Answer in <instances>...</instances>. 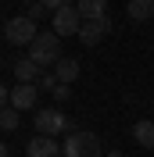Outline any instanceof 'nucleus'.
<instances>
[{
    "label": "nucleus",
    "instance_id": "11",
    "mask_svg": "<svg viewBox=\"0 0 154 157\" xmlns=\"http://www.w3.org/2000/svg\"><path fill=\"white\" fill-rule=\"evenodd\" d=\"M75 7H79V14H83V21H93V18H104L107 0H79Z\"/></svg>",
    "mask_w": 154,
    "mask_h": 157
},
{
    "label": "nucleus",
    "instance_id": "16",
    "mask_svg": "<svg viewBox=\"0 0 154 157\" xmlns=\"http://www.w3.org/2000/svg\"><path fill=\"white\" fill-rule=\"evenodd\" d=\"M47 14H50V11H47V4H43V0H36V4L29 7V18H32V21H43Z\"/></svg>",
    "mask_w": 154,
    "mask_h": 157
},
{
    "label": "nucleus",
    "instance_id": "8",
    "mask_svg": "<svg viewBox=\"0 0 154 157\" xmlns=\"http://www.w3.org/2000/svg\"><path fill=\"white\" fill-rule=\"evenodd\" d=\"M25 157H61V147L54 143V136H32L25 143Z\"/></svg>",
    "mask_w": 154,
    "mask_h": 157
},
{
    "label": "nucleus",
    "instance_id": "1",
    "mask_svg": "<svg viewBox=\"0 0 154 157\" xmlns=\"http://www.w3.org/2000/svg\"><path fill=\"white\" fill-rule=\"evenodd\" d=\"M29 57L36 61L39 68H54L61 61V36L58 32H39L32 39V47H29Z\"/></svg>",
    "mask_w": 154,
    "mask_h": 157
},
{
    "label": "nucleus",
    "instance_id": "5",
    "mask_svg": "<svg viewBox=\"0 0 154 157\" xmlns=\"http://www.w3.org/2000/svg\"><path fill=\"white\" fill-rule=\"evenodd\" d=\"M79 29H83V14H79L75 4H68V7H61L58 14H54V32H58L61 39L65 36H79Z\"/></svg>",
    "mask_w": 154,
    "mask_h": 157
},
{
    "label": "nucleus",
    "instance_id": "17",
    "mask_svg": "<svg viewBox=\"0 0 154 157\" xmlns=\"http://www.w3.org/2000/svg\"><path fill=\"white\" fill-rule=\"evenodd\" d=\"M54 100H58V104L72 100V86H58V89H54Z\"/></svg>",
    "mask_w": 154,
    "mask_h": 157
},
{
    "label": "nucleus",
    "instance_id": "15",
    "mask_svg": "<svg viewBox=\"0 0 154 157\" xmlns=\"http://www.w3.org/2000/svg\"><path fill=\"white\" fill-rule=\"evenodd\" d=\"M36 86H39V89H50V93H54V89H58L61 82H58V75H54V71H43V75H39V82H36Z\"/></svg>",
    "mask_w": 154,
    "mask_h": 157
},
{
    "label": "nucleus",
    "instance_id": "14",
    "mask_svg": "<svg viewBox=\"0 0 154 157\" xmlns=\"http://www.w3.org/2000/svg\"><path fill=\"white\" fill-rule=\"evenodd\" d=\"M18 121H22V111H14V107H4V111H0V128H4V132H14Z\"/></svg>",
    "mask_w": 154,
    "mask_h": 157
},
{
    "label": "nucleus",
    "instance_id": "19",
    "mask_svg": "<svg viewBox=\"0 0 154 157\" xmlns=\"http://www.w3.org/2000/svg\"><path fill=\"white\" fill-rule=\"evenodd\" d=\"M0 157H14V154H11V147H0Z\"/></svg>",
    "mask_w": 154,
    "mask_h": 157
},
{
    "label": "nucleus",
    "instance_id": "2",
    "mask_svg": "<svg viewBox=\"0 0 154 157\" xmlns=\"http://www.w3.org/2000/svg\"><path fill=\"white\" fill-rule=\"evenodd\" d=\"M36 36H39V29H36V21H32L29 14H18V18L4 21V39L14 43V47H32Z\"/></svg>",
    "mask_w": 154,
    "mask_h": 157
},
{
    "label": "nucleus",
    "instance_id": "6",
    "mask_svg": "<svg viewBox=\"0 0 154 157\" xmlns=\"http://www.w3.org/2000/svg\"><path fill=\"white\" fill-rule=\"evenodd\" d=\"M36 104H39V86L18 82V86L7 93V104H4V107H14V111H32Z\"/></svg>",
    "mask_w": 154,
    "mask_h": 157
},
{
    "label": "nucleus",
    "instance_id": "4",
    "mask_svg": "<svg viewBox=\"0 0 154 157\" xmlns=\"http://www.w3.org/2000/svg\"><path fill=\"white\" fill-rule=\"evenodd\" d=\"M58 132H75L72 128V118L54 111V107L36 111V136H58Z\"/></svg>",
    "mask_w": 154,
    "mask_h": 157
},
{
    "label": "nucleus",
    "instance_id": "10",
    "mask_svg": "<svg viewBox=\"0 0 154 157\" xmlns=\"http://www.w3.org/2000/svg\"><path fill=\"white\" fill-rule=\"evenodd\" d=\"M50 71L58 75V82H61V86H72V82L79 78V61H72V57H61V61H58V64H54Z\"/></svg>",
    "mask_w": 154,
    "mask_h": 157
},
{
    "label": "nucleus",
    "instance_id": "20",
    "mask_svg": "<svg viewBox=\"0 0 154 157\" xmlns=\"http://www.w3.org/2000/svg\"><path fill=\"white\" fill-rule=\"evenodd\" d=\"M107 157H122V154H118V150H107Z\"/></svg>",
    "mask_w": 154,
    "mask_h": 157
},
{
    "label": "nucleus",
    "instance_id": "18",
    "mask_svg": "<svg viewBox=\"0 0 154 157\" xmlns=\"http://www.w3.org/2000/svg\"><path fill=\"white\" fill-rule=\"evenodd\" d=\"M43 4H47V11H50V14H58V11H61V7H68L72 0H43Z\"/></svg>",
    "mask_w": 154,
    "mask_h": 157
},
{
    "label": "nucleus",
    "instance_id": "7",
    "mask_svg": "<svg viewBox=\"0 0 154 157\" xmlns=\"http://www.w3.org/2000/svg\"><path fill=\"white\" fill-rule=\"evenodd\" d=\"M107 32H111V18H107V14H104V18H93V21H83V29H79V43H83V47H97Z\"/></svg>",
    "mask_w": 154,
    "mask_h": 157
},
{
    "label": "nucleus",
    "instance_id": "9",
    "mask_svg": "<svg viewBox=\"0 0 154 157\" xmlns=\"http://www.w3.org/2000/svg\"><path fill=\"white\" fill-rule=\"evenodd\" d=\"M11 71H14V78H18V82H29V86H36V82H39V75H43V68H39L32 57L14 61V64H11Z\"/></svg>",
    "mask_w": 154,
    "mask_h": 157
},
{
    "label": "nucleus",
    "instance_id": "12",
    "mask_svg": "<svg viewBox=\"0 0 154 157\" xmlns=\"http://www.w3.org/2000/svg\"><path fill=\"white\" fill-rule=\"evenodd\" d=\"M125 11H129L133 21H147V18H154V0H129Z\"/></svg>",
    "mask_w": 154,
    "mask_h": 157
},
{
    "label": "nucleus",
    "instance_id": "3",
    "mask_svg": "<svg viewBox=\"0 0 154 157\" xmlns=\"http://www.w3.org/2000/svg\"><path fill=\"white\" fill-rule=\"evenodd\" d=\"M61 157H100V139L93 132H68L61 143Z\"/></svg>",
    "mask_w": 154,
    "mask_h": 157
},
{
    "label": "nucleus",
    "instance_id": "13",
    "mask_svg": "<svg viewBox=\"0 0 154 157\" xmlns=\"http://www.w3.org/2000/svg\"><path fill=\"white\" fill-rule=\"evenodd\" d=\"M133 139L140 143V147L154 150V121H136L133 125Z\"/></svg>",
    "mask_w": 154,
    "mask_h": 157
}]
</instances>
